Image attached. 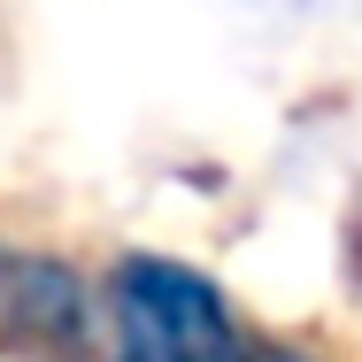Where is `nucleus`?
Masks as SVG:
<instances>
[{
	"label": "nucleus",
	"instance_id": "f257e3e1",
	"mask_svg": "<svg viewBox=\"0 0 362 362\" xmlns=\"http://www.w3.org/2000/svg\"><path fill=\"white\" fill-rule=\"evenodd\" d=\"M116 362H255L231 293L177 255H124L108 270Z\"/></svg>",
	"mask_w": 362,
	"mask_h": 362
},
{
	"label": "nucleus",
	"instance_id": "f03ea898",
	"mask_svg": "<svg viewBox=\"0 0 362 362\" xmlns=\"http://www.w3.org/2000/svg\"><path fill=\"white\" fill-rule=\"evenodd\" d=\"M93 339V300L62 255L39 247H0V355H47L85 362Z\"/></svg>",
	"mask_w": 362,
	"mask_h": 362
},
{
	"label": "nucleus",
	"instance_id": "7ed1b4c3",
	"mask_svg": "<svg viewBox=\"0 0 362 362\" xmlns=\"http://www.w3.org/2000/svg\"><path fill=\"white\" fill-rule=\"evenodd\" d=\"M255 362H316V355L293 347V339H255Z\"/></svg>",
	"mask_w": 362,
	"mask_h": 362
}]
</instances>
